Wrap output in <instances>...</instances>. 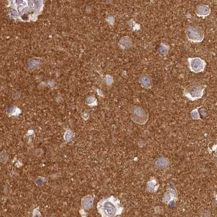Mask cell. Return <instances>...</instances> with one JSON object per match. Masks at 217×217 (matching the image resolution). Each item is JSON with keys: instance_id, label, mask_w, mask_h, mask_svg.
<instances>
[{"instance_id": "cell-1", "label": "cell", "mask_w": 217, "mask_h": 217, "mask_svg": "<svg viewBox=\"0 0 217 217\" xmlns=\"http://www.w3.org/2000/svg\"><path fill=\"white\" fill-rule=\"evenodd\" d=\"M98 209L103 217H116L122 213L123 208L120 205L119 200L111 196L101 201Z\"/></svg>"}, {"instance_id": "cell-10", "label": "cell", "mask_w": 217, "mask_h": 217, "mask_svg": "<svg viewBox=\"0 0 217 217\" xmlns=\"http://www.w3.org/2000/svg\"><path fill=\"white\" fill-rule=\"evenodd\" d=\"M156 165L160 168H163L168 165V161L164 158H160L156 162Z\"/></svg>"}, {"instance_id": "cell-6", "label": "cell", "mask_w": 217, "mask_h": 217, "mask_svg": "<svg viewBox=\"0 0 217 217\" xmlns=\"http://www.w3.org/2000/svg\"><path fill=\"white\" fill-rule=\"evenodd\" d=\"M139 82L141 87L146 89H150L151 88L153 83H152V79L150 75L148 74L142 75L139 79Z\"/></svg>"}, {"instance_id": "cell-12", "label": "cell", "mask_w": 217, "mask_h": 217, "mask_svg": "<svg viewBox=\"0 0 217 217\" xmlns=\"http://www.w3.org/2000/svg\"><path fill=\"white\" fill-rule=\"evenodd\" d=\"M156 184V182L155 180L150 181L149 182H148V191H154V189L155 188Z\"/></svg>"}, {"instance_id": "cell-13", "label": "cell", "mask_w": 217, "mask_h": 217, "mask_svg": "<svg viewBox=\"0 0 217 217\" xmlns=\"http://www.w3.org/2000/svg\"><path fill=\"white\" fill-rule=\"evenodd\" d=\"M170 199L171 198H170V196L169 194H167L164 196V198H163V201L164 202H168V201H169Z\"/></svg>"}, {"instance_id": "cell-9", "label": "cell", "mask_w": 217, "mask_h": 217, "mask_svg": "<svg viewBox=\"0 0 217 217\" xmlns=\"http://www.w3.org/2000/svg\"><path fill=\"white\" fill-rule=\"evenodd\" d=\"M169 50V46L165 42H162L159 47V54L161 56H164L168 53Z\"/></svg>"}, {"instance_id": "cell-11", "label": "cell", "mask_w": 217, "mask_h": 217, "mask_svg": "<svg viewBox=\"0 0 217 217\" xmlns=\"http://www.w3.org/2000/svg\"><path fill=\"white\" fill-rule=\"evenodd\" d=\"M191 117L194 120H199L200 119L199 113L198 112V108L193 110L191 112Z\"/></svg>"}, {"instance_id": "cell-5", "label": "cell", "mask_w": 217, "mask_h": 217, "mask_svg": "<svg viewBox=\"0 0 217 217\" xmlns=\"http://www.w3.org/2000/svg\"><path fill=\"white\" fill-rule=\"evenodd\" d=\"M187 60L189 64V68L191 70V71L196 74L204 71L206 68V62L199 57H189L187 59Z\"/></svg>"}, {"instance_id": "cell-2", "label": "cell", "mask_w": 217, "mask_h": 217, "mask_svg": "<svg viewBox=\"0 0 217 217\" xmlns=\"http://www.w3.org/2000/svg\"><path fill=\"white\" fill-rule=\"evenodd\" d=\"M206 85L199 82H194L187 85L183 91L185 96L191 101H195L202 98Z\"/></svg>"}, {"instance_id": "cell-3", "label": "cell", "mask_w": 217, "mask_h": 217, "mask_svg": "<svg viewBox=\"0 0 217 217\" xmlns=\"http://www.w3.org/2000/svg\"><path fill=\"white\" fill-rule=\"evenodd\" d=\"M185 32L188 40L191 42H201L204 39L205 31L201 27L189 25L186 27Z\"/></svg>"}, {"instance_id": "cell-7", "label": "cell", "mask_w": 217, "mask_h": 217, "mask_svg": "<svg viewBox=\"0 0 217 217\" xmlns=\"http://www.w3.org/2000/svg\"><path fill=\"white\" fill-rule=\"evenodd\" d=\"M211 8L208 5L203 4L198 5L196 9V14L198 17H206L211 14Z\"/></svg>"}, {"instance_id": "cell-8", "label": "cell", "mask_w": 217, "mask_h": 217, "mask_svg": "<svg viewBox=\"0 0 217 217\" xmlns=\"http://www.w3.org/2000/svg\"><path fill=\"white\" fill-rule=\"evenodd\" d=\"M120 46L124 49H128L132 46V42L131 38L125 37L122 38L119 42Z\"/></svg>"}, {"instance_id": "cell-4", "label": "cell", "mask_w": 217, "mask_h": 217, "mask_svg": "<svg viewBox=\"0 0 217 217\" xmlns=\"http://www.w3.org/2000/svg\"><path fill=\"white\" fill-rule=\"evenodd\" d=\"M131 118L135 123L143 125L148 120V115L147 111L142 107L132 106L131 108Z\"/></svg>"}]
</instances>
